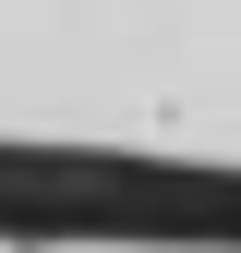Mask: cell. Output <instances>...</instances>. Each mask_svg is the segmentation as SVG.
I'll list each match as a JSON object with an SVG mask.
<instances>
[{
  "instance_id": "obj_1",
  "label": "cell",
  "mask_w": 241,
  "mask_h": 253,
  "mask_svg": "<svg viewBox=\"0 0 241 253\" xmlns=\"http://www.w3.org/2000/svg\"><path fill=\"white\" fill-rule=\"evenodd\" d=\"M0 181L241 193V0H0Z\"/></svg>"
},
{
  "instance_id": "obj_2",
  "label": "cell",
  "mask_w": 241,
  "mask_h": 253,
  "mask_svg": "<svg viewBox=\"0 0 241 253\" xmlns=\"http://www.w3.org/2000/svg\"><path fill=\"white\" fill-rule=\"evenodd\" d=\"M0 253H241L205 217H0Z\"/></svg>"
}]
</instances>
